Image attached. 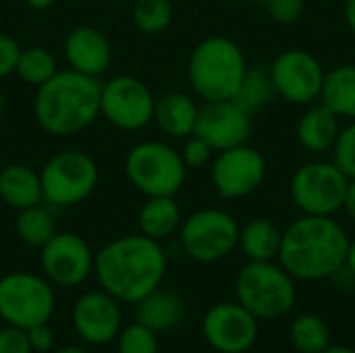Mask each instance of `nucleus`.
Segmentation results:
<instances>
[{"mask_svg": "<svg viewBox=\"0 0 355 353\" xmlns=\"http://www.w3.org/2000/svg\"><path fill=\"white\" fill-rule=\"evenodd\" d=\"M100 285L116 302L137 304L158 289L166 273V256L156 239L129 235L110 241L94 258Z\"/></svg>", "mask_w": 355, "mask_h": 353, "instance_id": "f257e3e1", "label": "nucleus"}, {"mask_svg": "<svg viewBox=\"0 0 355 353\" xmlns=\"http://www.w3.org/2000/svg\"><path fill=\"white\" fill-rule=\"evenodd\" d=\"M349 241L333 216L302 214L283 231L277 260L295 281L318 283L345 264Z\"/></svg>", "mask_w": 355, "mask_h": 353, "instance_id": "f03ea898", "label": "nucleus"}, {"mask_svg": "<svg viewBox=\"0 0 355 353\" xmlns=\"http://www.w3.org/2000/svg\"><path fill=\"white\" fill-rule=\"evenodd\" d=\"M100 83L96 77L64 71L40 85L35 117L52 135H71L87 127L100 112Z\"/></svg>", "mask_w": 355, "mask_h": 353, "instance_id": "7ed1b4c3", "label": "nucleus"}, {"mask_svg": "<svg viewBox=\"0 0 355 353\" xmlns=\"http://www.w3.org/2000/svg\"><path fill=\"white\" fill-rule=\"evenodd\" d=\"M248 67L245 54L237 42L225 35H210L191 52L189 83L206 102L233 100Z\"/></svg>", "mask_w": 355, "mask_h": 353, "instance_id": "20e7f679", "label": "nucleus"}, {"mask_svg": "<svg viewBox=\"0 0 355 353\" xmlns=\"http://www.w3.org/2000/svg\"><path fill=\"white\" fill-rule=\"evenodd\" d=\"M235 295L258 320H277L287 316L295 306V279L275 260L248 262L237 273Z\"/></svg>", "mask_w": 355, "mask_h": 353, "instance_id": "39448f33", "label": "nucleus"}, {"mask_svg": "<svg viewBox=\"0 0 355 353\" xmlns=\"http://www.w3.org/2000/svg\"><path fill=\"white\" fill-rule=\"evenodd\" d=\"M349 177L333 160L304 162L291 177L289 193L302 214L335 216L343 210Z\"/></svg>", "mask_w": 355, "mask_h": 353, "instance_id": "423d86ee", "label": "nucleus"}, {"mask_svg": "<svg viewBox=\"0 0 355 353\" xmlns=\"http://www.w3.org/2000/svg\"><path fill=\"white\" fill-rule=\"evenodd\" d=\"M129 181L148 198L175 196L187 177V166L177 150L160 141L135 146L125 162Z\"/></svg>", "mask_w": 355, "mask_h": 353, "instance_id": "0eeeda50", "label": "nucleus"}, {"mask_svg": "<svg viewBox=\"0 0 355 353\" xmlns=\"http://www.w3.org/2000/svg\"><path fill=\"white\" fill-rule=\"evenodd\" d=\"M54 312L50 285L29 273H12L0 279V318L10 327L31 329L48 322Z\"/></svg>", "mask_w": 355, "mask_h": 353, "instance_id": "6e6552de", "label": "nucleus"}, {"mask_svg": "<svg viewBox=\"0 0 355 353\" xmlns=\"http://www.w3.org/2000/svg\"><path fill=\"white\" fill-rule=\"evenodd\" d=\"M239 241L237 221L218 208L193 212L181 227V246L198 262L210 264L227 258Z\"/></svg>", "mask_w": 355, "mask_h": 353, "instance_id": "1a4fd4ad", "label": "nucleus"}, {"mask_svg": "<svg viewBox=\"0 0 355 353\" xmlns=\"http://www.w3.org/2000/svg\"><path fill=\"white\" fill-rule=\"evenodd\" d=\"M40 179L44 200L50 206H73L83 202L94 191L98 169L87 154L69 150L52 156Z\"/></svg>", "mask_w": 355, "mask_h": 353, "instance_id": "9d476101", "label": "nucleus"}, {"mask_svg": "<svg viewBox=\"0 0 355 353\" xmlns=\"http://www.w3.org/2000/svg\"><path fill=\"white\" fill-rule=\"evenodd\" d=\"M268 73L277 98L295 106H310L320 100L327 71L312 52L304 48L283 50L268 67Z\"/></svg>", "mask_w": 355, "mask_h": 353, "instance_id": "9b49d317", "label": "nucleus"}, {"mask_svg": "<svg viewBox=\"0 0 355 353\" xmlns=\"http://www.w3.org/2000/svg\"><path fill=\"white\" fill-rule=\"evenodd\" d=\"M266 171L264 156L256 148L241 144L218 152L212 162V183L220 198L239 200L260 189Z\"/></svg>", "mask_w": 355, "mask_h": 353, "instance_id": "f8f14e48", "label": "nucleus"}, {"mask_svg": "<svg viewBox=\"0 0 355 353\" xmlns=\"http://www.w3.org/2000/svg\"><path fill=\"white\" fill-rule=\"evenodd\" d=\"M204 339L218 353H245L260 335L258 318L239 302H220L212 306L202 322Z\"/></svg>", "mask_w": 355, "mask_h": 353, "instance_id": "ddd939ff", "label": "nucleus"}, {"mask_svg": "<svg viewBox=\"0 0 355 353\" xmlns=\"http://www.w3.org/2000/svg\"><path fill=\"white\" fill-rule=\"evenodd\" d=\"M100 112L121 129H141L154 119V98L135 77H114L100 92Z\"/></svg>", "mask_w": 355, "mask_h": 353, "instance_id": "4468645a", "label": "nucleus"}, {"mask_svg": "<svg viewBox=\"0 0 355 353\" xmlns=\"http://www.w3.org/2000/svg\"><path fill=\"white\" fill-rule=\"evenodd\" d=\"M193 135L202 137L212 150L223 152L248 144L252 135V117L233 100L206 102L198 112Z\"/></svg>", "mask_w": 355, "mask_h": 353, "instance_id": "2eb2a0df", "label": "nucleus"}, {"mask_svg": "<svg viewBox=\"0 0 355 353\" xmlns=\"http://www.w3.org/2000/svg\"><path fill=\"white\" fill-rule=\"evenodd\" d=\"M42 268L52 283L75 287L92 273L94 256L79 235L54 233V237L42 248Z\"/></svg>", "mask_w": 355, "mask_h": 353, "instance_id": "dca6fc26", "label": "nucleus"}, {"mask_svg": "<svg viewBox=\"0 0 355 353\" xmlns=\"http://www.w3.org/2000/svg\"><path fill=\"white\" fill-rule=\"evenodd\" d=\"M73 325L77 335L89 345L110 343L121 331V310L112 295L85 293L73 308Z\"/></svg>", "mask_w": 355, "mask_h": 353, "instance_id": "f3484780", "label": "nucleus"}, {"mask_svg": "<svg viewBox=\"0 0 355 353\" xmlns=\"http://www.w3.org/2000/svg\"><path fill=\"white\" fill-rule=\"evenodd\" d=\"M64 54L73 71L98 77L110 64V44L96 27H77L64 42Z\"/></svg>", "mask_w": 355, "mask_h": 353, "instance_id": "a211bd4d", "label": "nucleus"}, {"mask_svg": "<svg viewBox=\"0 0 355 353\" xmlns=\"http://www.w3.org/2000/svg\"><path fill=\"white\" fill-rule=\"evenodd\" d=\"M339 131H341V119L333 110H329L322 102L310 104L302 112L295 127L300 146L312 154H322L333 150Z\"/></svg>", "mask_w": 355, "mask_h": 353, "instance_id": "6ab92c4d", "label": "nucleus"}, {"mask_svg": "<svg viewBox=\"0 0 355 353\" xmlns=\"http://www.w3.org/2000/svg\"><path fill=\"white\" fill-rule=\"evenodd\" d=\"M185 318V302L177 291L154 289L137 302V322L154 333H166Z\"/></svg>", "mask_w": 355, "mask_h": 353, "instance_id": "aec40b11", "label": "nucleus"}, {"mask_svg": "<svg viewBox=\"0 0 355 353\" xmlns=\"http://www.w3.org/2000/svg\"><path fill=\"white\" fill-rule=\"evenodd\" d=\"M198 104L181 92H171L164 94L160 100L154 102V119L158 123V127L177 139L183 137H191L196 131V123H198Z\"/></svg>", "mask_w": 355, "mask_h": 353, "instance_id": "412c9836", "label": "nucleus"}, {"mask_svg": "<svg viewBox=\"0 0 355 353\" xmlns=\"http://www.w3.org/2000/svg\"><path fill=\"white\" fill-rule=\"evenodd\" d=\"M283 241V231L266 216H258L248 221L239 229L237 248H241L243 256L250 262H272L279 258Z\"/></svg>", "mask_w": 355, "mask_h": 353, "instance_id": "4be33fe9", "label": "nucleus"}, {"mask_svg": "<svg viewBox=\"0 0 355 353\" xmlns=\"http://www.w3.org/2000/svg\"><path fill=\"white\" fill-rule=\"evenodd\" d=\"M0 198L19 210L40 206L44 200L42 179L29 166L8 164L0 171Z\"/></svg>", "mask_w": 355, "mask_h": 353, "instance_id": "5701e85b", "label": "nucleus"}, {"mask_svg": "<svg viewBox=\"0 0 355 353\" xmlns=\"http://www.w3.org/2000/svg\"><path fill=\"white\" fill-rule=\"evenodd\" d=\"M320 102L339 119L355 121V62H345L324 73Z\"/></svg>", "mask_w": 355, "mask_h": 353, "instance_id": "b1692460", "label": "nucleus"}, {"mask_svg": "<svg viewBox=\"0 0 355 353\" xmlns=\"http://www.w3.org/2000/svg\"><path fill=\"white\" fill-rule=\"evenodd\" d=\"M179 225H181V210L173 200V196L150 198L139 212L141 235L156 241L175 233Z\"/></svg>", "mask_w": 355, "mask_h": 353, "instance_id": "393cba45", "label": "nucleus"}, {"mask_svg": "<svg viewBox=\"0 0 355 353\" xmlns=\"http://www.w3.org/2000/svg\"><path fill=\"white\" fill-rule=\"evenodd\" d=\"M277 98V92H275V85H272V79H270V73L266 67H248L245 71V77L237 89V94L233 96V102L243 110L248 112L250 117L264 110L272 100Z\"/></svg>", "mask_w": 355, "mask_h": 353, "instance_id": "a878e982", "label": "nucleus"}, {"mask_svg": "<svg viewBox=\"0 0 355 353\" xmlns=\"http://www.w3.org/2000/svg\"><path fill=\"white\" fill-rule=\"evenodd\" d=\"M289 341L300 353H322L331 345V329L316 314H302L291 322Z\"/></svg>", "mask_w": 355, "mask_h": 353, "instance_id": "bb28decb", "label": "nucleus"}, {"mask_svg": "<svg viewBox=\"0 0 355 353\" xmlns=\"http://www.w3.org/2000/svg\"><path fill=\"white\" fill-rule=\"evenodd\" d=\"M54 218L48 210L31 206L21 210L17 218V235L31 248H44L54 237Z\"/></svg>", "mask_w": 355, "mask_h": 353, "instance_id": "cd10ccee", "label": "nucleus"}, {"mask_svg": "<svg viewBox=\"0 0 355 353\" xmlns=\"http://www.w3.org/2000/svg\"><path fill=\"white\" fill-rule=\"evenodd\" d=\"M15 71L23 81L40 87L42 83H46L50 77L56 75V62L50 56V52H46L44 48H29V50H21Z\"/></svg>", "mask_w": 355, "mask_h": 353, "instance_id": "c85d7f7f", "label": "nucleus"}, {"mask_svg": "<svg viewBox=\"0 0 355 353\" xmlns=\"http://www.w3.org/2000/svg\"><path fill=\"white\" fill-rule=\"evenodd\" d=\"M133 19L146 33H160L173 19V0H135Z\"/></svg>", "mask_w": 355, "mask_h": 353, "instance_id": "c756f323", "label": "nucleus"}, {"mask_svg": "<svg viewBox=\"0 0 355 353\" xmlns=\"http://www.w3.org/2000/svg\"><path fill=\"white\" fill-rule=\"evenodd\" d=\"M119 353H158L156 333L135 322L119 335Z\"/></svg>", "mask_w": 355, "mask_h": 353, "instance_id": "7c9ffc66", "label": "nucleus"}, {"mask_svg": "<svg viewBox=\"0 0 355 353\" xmlns=\"http://www.w3.org/2000/svg\"><path fill=\"white\" fill-rule=\"evenodd\" d=\"M333 162L349 177L355 179V121L341 127L339 137L333 146Z\"/></svg>", "mask_w": 355, "mask_h": 353, "instance_id": "2f4dec72", "label": "nucleus"}, {"mask_svg": "<svg viewBox=\"0 0 355 353\" xmlns=\"http://www.w3.org/2000/svg\"><path fill=\"white\" fill-rule=\"evenodd\" d=\"M268 17L279 25H293L306 12V0H266Z\"/></svg>", "mask_w": 355, "mask_h": 353, "instance_id": "473e14b6", "label": "nucleus"}, {"mask_svg": "<svg viewBox=\"0 0 355 353\" xmlns=\"http://www.w3.org/2000/svg\"><path fill=\"white\" fill-rule=\"evenodd\" d=\"M212 148L198 135H191L185 146H183V152H181V158L185 162L187 169H202L210 162L212 158Z\"/></svg>", "mask_w": 355, "mask_h": 353, "instance_id": "72a5a7b5", "label": "nucleus"}, {"mask_svg": "<svg viewBox=\"0 0 355 353\" xmlns=\"http://www.w3.org/2000/svg\"><path fill=\"white\" fill-rule=\"evenodd\" d=\"M27 331L19 327H6L0 331V353H31Z\"/></svg>", "mask_w": 355, "mask_h": 353, "instance_id": "f704fd0d", "label": "nucleus"}, {"mask_svg": "<svg viewBox=\"0 0 355 353\" xmlns=\"http://www.w3.org/2000/svg\"><path fill=\"white\" fill-rule=\"evenodd\" d=\"M19 54H21L19 44L12 37L0 33V77H6L17 69Z\"/></svg>", "mask_w": 355, "mask_h": 353, "instance_id": "c9c22d12", "label": "nucleus"}, {"mask_svg": "<svg viewBox=\"0 0 355 353\" xmlns=\"http://www.w3.org/2000/svg\"><path fill=\"white\" fill-rule=\"evenodd\" d=\"M27 339L33 352H48L54 343V333L50 331L48 322H42L27 329Z\"/></svg>", "mask_w": 355, "mask_h": 353, "instance_id": "e433bc0d", "label": "nucleus"}, {"mask_svg": "<svg viewBox=\"0 0 355 353\" xmlns=\"http://www.w3.org/2000/svg\"><path fill=\"white\" fill-rule=\"evenodd\" d=\"M329 281L333 283V287L339 291V293H352L355 289V275L343 264V266H339L331 277H329Z\"/></svg>", "mask_w": 355, "mask_h": 353, "instance_id": "4c0bfd02", "label": "nucleus"}, {"mask_svg": "<svg viewBox=\"0 0 355 353\" xmlns=\"http://www.w3.org/2000/svg\"><path fill=\"white\" fill-rule=\"evenodd\" d=\"M343 212L355 221V179H349L347 189H345V198H343Z\"/></svg>", "mask_w": 355, "mask_h": 353, "instance_id": "58836bf2", "label": "nucleus"}, {"mask_svg": "<svg viewBox=\"0 0 355 353\" xmlns=\"http://www.w3.org/2000/svg\"><path fill=\"white\" fill-rule=\"evenodd\" d=\"M343 21L347 29L355 35V0H345L343 4Z\"/></svg>", "mask_w": 355, "mask_h": 353, "instance_id": "ea45409f", "label": "nucleus"}, {"mask_svg": "<svg viewBox=\"0 0 355 353\" xmlns=\"http://www.w3.org/2000/svg\"><path fill=\"white\" fill-rule=\"evenodd\" d=\"M345 266L355 275V241H349V248L345 254Z\"/></svg>", "mask_w": 355, "mask_h": 353, "instance_id": "a19ab883", "label": "nucleus"}, {"mask_svg": "<svg viewBox=\"0 0 355 353\" xmlns=\"http://www.w3.org/2000/svg\"><path fill=\"white\" fill-rule=\"evenodd\" d=\"M27 2V6H31V8H35V10H44V8H48L54 0H25Z\"/></svg>", "mask_w": 355, "mask_h": 353, "instance_id": "79ce46f5", "label": "nucleus"}, {"mask_svg": "<svg viewBox=\"0 0 355 353\" xmlns=\"http://www.w3.org/2000/svg\"><path fill=\"white\" fill-rule=\"evenodd\" d=\"M322 353H355V350L354 347H347V345H333L331 343Z\"/></svg>", "mask_w": 355, "mask_h": 353, "instance_id": "37998d69", "label": "nucleus"}, {"mask_svg": "<svg viewBox=\"0 0 355 353\" xmlns=\"http://www.w3.org/2000/svg\"><path fill=\"white\" fill-rule=\"evenodd\" d=\"M56 353H85L81 347H77V345H67V347H60Z\"/></svg>", "mask_w": 355, "mask_h": 353, "instance_id": "c03bdc74", "label": "nucleus"}, {"mask_svg": "<svg viewBox=\"0 0 355 353\" xmlns=\"http://www.w3.org/2000/svg\"><path fill=\"white\" fill-rule=\"evenodd\" d=\"M2 106H4V100H2V94H0V114H2Z\"/></svg>", "mask_w": 355, "mask_h": 353, "instance_id": "a18cd8bd", "label": "nucleus"}, {"mask_svg": "<svg viewBox=\"0 0 355 353\" xmlns=\"http://www.w3.org/2000/svg\"><path fill=\"white\" fill-rule=\"evenodd\" d=\"M254 2H262V4H264V2H266V0H254Z\"/></svg>", "mask_w": 355, "mask_h": 353, "instance_id": "49530a36", "label": "nucleus"}]
</instances>
